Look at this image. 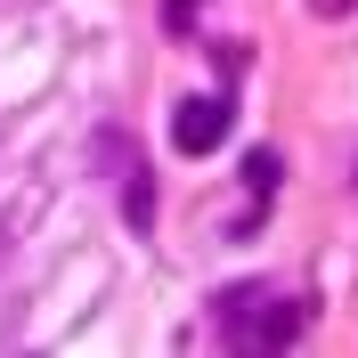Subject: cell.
<instances>
[{
    "label": "cell",
    "mask_w": 358,
    "mask_h": 358,
    "mask_svg": "<svg viewBox=\"0 0 358 358\" xmlns=\"http://www.w3.org/2000/svg\"><path fill=\"white\" fill-rule=\"evenodd\" d=\"M212 326H220L228 350H285L310 326V301L301 293H268V285H228L212 301Z\"/></svg>",
    "instance_id": "cell-1"
},
{
    "label": "cell",
    "mask_w": 358,
    "mask_h": 358,
    "mask_svg": "<svg viewBox=\"0 0 358 358\" xmlns=\"http://www.w3.org/2000/svg\"><path fill=\"white\" fill-rule=\"evenodd\" d=\"M228 131H236V98H228V90L179 98V114H171V147H179V155H212Z\"/></svg>",
    "instance_id": "cell-2"
},
{
    "label": "cell",
    "mask_w": 358,
    "mask_h": 358,
    "mask_svg": "<svg viewBox=\"0 0 358 358\" xmlns=\"http://www.w3.org/2000/svg\"><path fill=\"white\" fill-rule=\"evenodd\" d=\"M122 220L147 236V220H155V179H147V163H131L122 171Z\"/></svg>",
    "instance_id": "cell-3"
},
{
    "label": "cell",
    "mask_w": 358,
    "mask_h": 358,
    "mask_svg": "<svg viewBox=\"0 0 358 358\" xmlns=\"http://www.w3.org/2000/svg\"><path fill=\"white\" fill-rule=\"evenodd\" d=\"M285 187V163H277V147H252L245 155V196H277Z\"/></svg>",
    "instance_id": "cell-4"
},
{
    "label": "cell",
    "mask_w": 358,
    "mask_h": 358,
    "mask_svg": "<svg viewBox=\"0 0 358 358\" xmlns=\"http://www.w3.org/2000/svg\"><path fill=\"white\" fill-rule=\"evenodd\" d=\"M187 17H196V0H171V8H163V24H171V33H187Z\"/></svg>",
    "instance_id": "cell-5"
},
{
    "label": "cell",
    "mask_w": 358,
    "mask_h": 358,
    "mask_svg": "<svg viewBox=\"0 0 358 358\" xmlns=\"http://www.w3.org/2000/svg\"><path fill=\"white\" fill-rule=\"evenodd\" d=\"M310 8H317V17H342V8H350V0H310Z\"/></svg>",
    "instance_id": "cell-6"
},
{
    "label": "cell",
    "mask_w": 358,
    "mask_h": 358,
    "mask_svg": "<svg viewBox=\"0 0 358 358\" xmlns=\"http://www.w3.org/2000/svg\"><path fill=\"white\" fill-rule=\"evenodd\" d=\"M0 252H8V220H0Z\"/></svg>",
    "instance_id": "cell-7"
}]
</instances>
